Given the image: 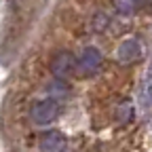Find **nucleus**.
<instances>
[{
    "label": "nucleus",
    "mask_w": 152,
    "mask_h": 152,
    "mask_svg": "<svg viewBox=\"0 0 152 152\" xmlns=\"http://www.w3.org/2000/svg\"><path fill=\"white\" fill-rule=\"evenodd\" d=\"M61 114V104L57 102L55 97H45L38 99L32 108H30V118L38 125H49L53 121L59 118Z\"/></svg>",
    "instance_id": "obj_1"
},
{
    "label": "nucleus",
    "mask_w": 152,
    "mask_h": 152,
    "mask_svg": "<svg viewBox=\"0 0 152 152\" xmlns=\"http://www.w3.org/2000/svg\"><path fill=\"white\" fill-rule=\"evenodd\" d=\"M102 64H104L102 51L95 49V47H87L76 57V72L80 76H93V74H97L102 70Z\"/></svg>",
    "instance_id": "obj_2"
},
{
    "label": "nucleus",
    "mask_w": 152,
    "mask_h": 152,
    "mask_svg": "<svg viewBox=\"0 0 152 152\" xmlns=\"http://www.w3.org/2000/svg\"><path fill=\"white\" fill-rule=\"evenodd\" d=\"M51 72L55 74V78L68 80L70 76L76 72V57H74L70 51L55 53V57L51 59Z\"/></svg>",
    "instance_id": "obj_3"
},
{
    "label": "nucleus",
    "mask_w": 152,
    "mask_h": 152,
    "mask_svg": "<svg viewBox=\"0 0 152 152\" xmlns=\"http://www.w3.org/2000/svg\"><path fill=\"white\" fill-rule=\"evenodd\" d=\"M38 148L40 152H66L68 150V137L61 131H45L40 140H38Z\"/></svg>",
    "instance_id": "obj_4"
},
{
    "label": "nucleus",
    "mask_w": 152,
    "mask_h": 152,
    "mask_svg": "<svg viewBox=\"0 0 152 152\" xmlns=\"http://www.w3.org/2000/svg\"><path fill=\"white\" fill-rule=\"evenodd\" d=\"M140 55H142V45L137 38H125L116 49V59L121 64H133L140 59Z\"/></svg>",
    "instance_id": "obj_5"
},
{
    "label": "nucleus",
    "mask_w": 152,
    "mask_h": 152,
    "mask_svg": "<svg viewBox=\"0 0 152 152\" xmlns=\"http://www.w3.org/2000/svg\"><path fill=\"white\" fill-rule=\"evenodd\" d=\"M142 4H144V0H114V9L121 15H133Z\"/></svg>",
    "instance_id": "obj_6"
},
{
    "label": "nucleus",
    "mask_w": 152,
    "mask_h": 152,
    "mask_svg": "<svg viewBox=\"0 0 152 152\" xmlns=\"http://www.w3.org/2000/svg\"><path fill=\"white\" fill-rule=\"evenodd\" d=\"M108 26H110V15H108V13L99 11V13H95V15H93L91 28H93L95 32H104V30H106Z\"/></svg>",
    "instance_id": "obj_7"
},
{
    "label": "nucleus",
    "mask_w": 152,
    "mask_h": 152,
    "mask_svg": "<svg viewBox=\"0 0 152 152\" xmlns=\"http://www.w3.org/2000/svg\"><path fill=\"white\" fill-rule=\"evenodd\" d=\"M142 99L146 106L152 104V68L148 70L146 78H144V85H142Z\"/></svg>",
    "instance_id": "obj_8"
}]
</instances>
